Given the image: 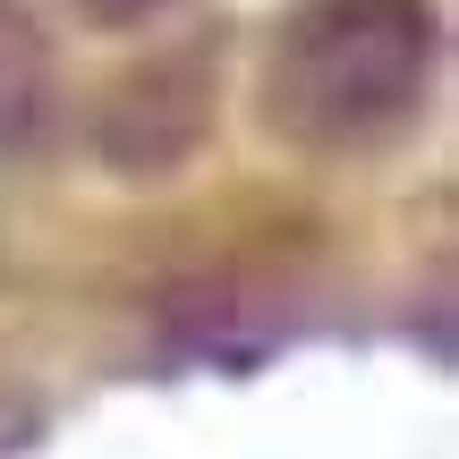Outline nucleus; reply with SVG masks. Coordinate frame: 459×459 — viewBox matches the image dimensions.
Returning <instances> with one entry per match:
<instances>
[{"label":"nucleus","mask_w":459,"mask_h":459,"mask_svg":"<svg viewBox=\"0 0 459 459\" xmlns=\"http://www.w3.org/2000/svg\"><path fill=\"white\" fill-rule=\"evenodd\" d=\"M434 51H443L434 0H298L273 26L255 111L298 153L375 145L426 102Z\"/></svg>","instance_id":"obj_1"},{"label":"nucleus","mask_w":459,"mask_h":459,"mask_svg":"<svg viewBox=\"0 0 459 459\" xmlns=\"http://www.w3.org/2000/svg\"><path fill=\"white\" fill-rule=\"evenodd\" d=\"M213 111H221V34H187L111 77V94L94 102V153L102 170L153 187L204 153Z\"/></svg>","instance_id":"obj_2"},{"label":"nucleus","mask_w":459,"mask_h":459,"mask_svg":"<svg viewBox=\"0 0 459 459\" xmlns=\"http://www.w3.org/2000/svg\"><path fill=\"white\" fill-rule=\"evenodd\" d=\"M60 128V51L26 0H0V162H26Z\"/></svg>","instance_id":"obj_3"},{"label":"nucleus","mask_w":459,"mask_h":459,"mask_svg":"<svg viewBox=\"0 0 459 459\" xmlns=\"http://www.w3.org/2000/svg\"><path fill=\"white\" fill-rule=\"evenodd\" d=\"M68 9H77L85 26H102V34H128V26H145V17H162L170 0H68Z\"/></svg>","instance_id":"obj_4"}]
</instances>
